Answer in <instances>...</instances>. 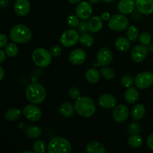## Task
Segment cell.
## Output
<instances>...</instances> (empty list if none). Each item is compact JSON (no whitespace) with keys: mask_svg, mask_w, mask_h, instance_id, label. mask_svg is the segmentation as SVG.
Returning <instances> with one entry per match:
<instances>
[{"mask_svg":"<svg viewBox=\"0 0 153 153\" xmlns=\"http://www.w3.org/2000/svg\"><path fill=\"white\" fill-rule=\"evenodd\" d=\"M21 111L19 109L16 108H12L7 110L4 114V118L7 121L11 122V121H15L20 117Z\"/></svg>","mask_w":153,"mask_h":153,"instance_id":"obj_28","label":"cell"},{"mask_svg":"<svg viewBox=\"0 0 153 153\" xmlns=\"http://www.w3.org/2000/svg\"><path fill=\"white\" fill-rule=\"evenodd\" d=\"M135 7L134 0H120L117 4L118 10L123 14H130Z\"/></svg>","mask_w":153,"mask_h":153,"instance_id":"obj_18","label":"cell"},{"mask_svg":"<svg viewBox=\"0 0 153 153\" xmlns=\"http://www.w3.org/2000/svg\"><path fill=\"white\" fill-rule=\"evenodd\" d=\"M134 85L138 89H146L153 85V73L144 71L140 73L134 79Z\"/></svg>","mask_w":153,"mask_h":153,"instance_id":"obj_8","label":"cell"},{"mask_svg":"<svg viewBox=\"0 0 153 153\" xmlns=\"http://www.w3.org/2000/svg\"><path fill=\"white\" fill-rule=\"evenodd\" d=\"M75 111L76 110H75L74 105H73L72 103L69 102H63L60 105L59 112L64 117H70L74 114Z\"/></svg>","mask_w":153,"mask_h":153,"instance_id":"obj_21","label":"cell"},{"mask_svg":"<svg viewBox=\"0 0 153 153\" xmlns=\"http://www.w3.org/2000/svg\"><path fill=\"white\" fill-rule=\"evenodd\" d=\"M128 131L131 134H139L140 131V126H139L138 124L136 123H130L129 126H128Z\"/></svg>","mask_w":153,"mask_h":153,"instance_id":"obj_38","label":"cell"},{"mask_svg":"<svg viewBox=\"0 0 153 153\" xmlns=\"http://www.w3.org/2000/svg\"><path fill=\"white\" fill-rule=\"evenodd\" d=\"M6 53H5V51H3L2 49L0 50V63H3L4 61L5 60L6 58Z\"/></svg>","mask_w":153,"mask_h":153,"instance_id":"obj_44","label":"cell"},{"mask_svg":"<svg viewBox=\"0 0 153 153\" xmlns=\"http://www.w3.org/2000/svg\"><path fill=\"white\" fill-rule=\"evenodd\" d=\"M22 114L28 120L31 122H37L42 117L41 109L36 105V104H28L22 109Z\"/></svg>","mask_w":153,"mask_h":153,"instance_id":"obj_9","label":"cell"},{"mask_svg":"<svg viewBox=\"0 0 153 153\" xmlns=\"http://www.w3.org/2000/svg\"><path fill=\"white\" fill-rule=\"evenodd\" d=\"M139 97L140 95H139L137 88H133L132 86L128 88L124 94V98H125L126 101L130 104L135 103L138 100Z\"/></svg>","mask_w":153,"mask_h":153,"instance_id":"obj_19","label":"cell"},{"mask_svg":"<svg viewBox=\"0 0 153 153\" xmlns=\"http://www.w3.org/2000/svg\"><path fill=\"white\" fill-rule=\"evenodd\" d=\"M10 38L12 41L19 44L28 43L32 38V32L26 25L18 24L10 29Z\"/></svg>","mask_w":153,"mask_h":153,"instance_id":"obj_3","label":"cell"},{"mask_svg":"<svg viewBox=\"0 0 153 153\" xmlns=\"http://www.w3.org/2000/svg\"><path fill=\"white\" fill-rule=\"evenodd\" d=\"M47 149L49 153H70L72 151V145L67 139L56 137L50 140Z\"/></svg>","mask_w":153,"mask_h":153,"instance_id":"obj_4","label":"cell"},{"mask_svg":"<svg viewBox=\"0 0 153 153\" xmlns=\"http://www.w3.org/2000/svg\"><path fill=\"white\" fill-rule=\"evenodd\" d=\"M101 17L98 16H94L88 21L89 22L90 31L93 33H97L102 29L103 26V22Z\"/></svg>","mask_w":153,"mask_h":153,"instance_id":"obj_20","label":"cell"},{"mask_svg":"<svg viewBox=\"0 0 153 153\" xmlns=\"http://www.w3.org/2000/svg\"><path fill=\"white\" fill-rule=\"evenodd\" d=\"M88 153H105L106 149L101 143L97 141H91L86 146Z\"/></svg>","mask_w":153,"mask_h":153,"instance_id":"obj_22","label":"cell"},{"mask_svg":"<svg viewBox=\"0 0 153 153\" xmlns=\"http://www.w3.org/2000/svg\"><path fill=\"white\" fill-rule=\"evenodd\" d=\"M87 54L82 49H76L72 51L69 56V61L73 65H81L86 61Z\"/></svg>","mask_w":153,"mask_h":153,"instance_id":"obj_15","label":"cell"},{"mask_svg":"<svg viewBox=\"0 0 153 153\" xmlns=\"http://www.w3.org/2000/svg\"><path fill=\"white\" fill-rule=\"evenodd\" d=\"M49 52H50L52 57H54V58H58L61 54V48L58 45H55V46L51 47Z\"/></svg>","mask_w":153,"mask_h":153,"instance_id":"obj_40","label":"cell"},{"mask_svg":"<svg viewBox=\"0 0 153 153\" xmlns=\"http://www.w3.org/2000/svg\"><path fill=\"white\" fill-rule=\"evenodd\" d=\"M68 1L70 4H78V3H79V1H80L81 0H68Z\"/></svg>","mask_w":153,"mask_h":153,"instance_id":"obj_47","label":"cell"},{"mask_svg":"<svg viewBox=\"0 0 153 153\" xmlns=\"http://www.w3.org/2000/svg\"><path fill=\"white\" fill-rule=\"evenodd\" d=\"M9 3V0H1V7H6L8 6Z\"/></svg>","mask_w":153,"mask_h":153,"instance_id":"obj_45","label":"cell"},{"mask_svg":"<svg viewBox=\"0 0 153 153\" xmlns=\"http://www.w3.org/2000/svg\"><path fill=\"white\" fill-rule=\"evenodd\" d=\"M67 24L71 28H76L79 25V17L77 15H70L67 19Z\"/></svg>","mask_w":153,"mask_h":153,"instance_id":"obj_37","label":"cell"},{"mask_svg":"<svg viewBox=\"0 0 153 153\" xmlns=\"http://www.w3.org/2000/svg\"><path fill=\"white\" fill-rule=\"evenodd\" d=\"M129 25L128 19L124 14H115L108 20V27L114 31H122L127 29Z\"/></svg>","mask_w":153,"mask_h":153,"instance_id":"obj_6","label":"cell"},{"mask_svg":"<svg viewBox=\"0 0 153 153\" xmlns=\"http://www.w3.org/2000/svg\"><path fill=\"white\" fill-rule=\"evenodd\" d=\"M80 95L81 92L77 88L73 87V88H71L69 90V96H70V97L72 100H76L79 97H80Z\"/></svg>","mask_w":153,"mask_h":153,"instance_id":"obj_39","label":"cell"},{"mask_svg":"<svg viewBox=\"0 0 153 153\" xmlns=\"http://www.w3.org/2000/svg\"><path fill=\"white\" fill-rule=\"evenodd\" d=\"M0 40H1V43H0V47L3 48L6 46L7 43V37H6L5 34L3 33L0 34Z\"/></svg>","mask_w":153,"mask_h":153,"instance_id":"obj_41","label":"cell"},{"mask_svg":"<svg viewBox=\"0 0 153 153\" xmlns=\"http://www.w3.org/2000/svg\"><path fill=\"white\" fill-rule=\"evenodd\" d=\"M4 69H3V67H0V81H2L3 78H4Z\"/></svg>","mask_w":153,"mask_h":153,"instance_id":"obj_46","label":"cell"},{"mask_svg":"<svg viewBox=\"0 0 153 153\" xmlns=\"http://www.w3.org/2000/svg\"><path fill=\"white\" fill-rule=\"evenodd\" d=\"M31 58L37 67H46L52 62V56L50 52L44 48H37L33 51Z\"/></svg>","mask_w":153,"mask_h":153,"instance_id":"obj_5","label":"cell"},{"mask_svg":"<svg viewBox=\"0 0 153 153\" xmlns=\"http://www.w3.org/2000/svg\"><path fill=\"white\" fill-rule=\"evenodd\" d=\"M146 144H147L148 147L150 149L153 150V134H150L148 137L147 140H146Z\"/></svg>","mask_w":153,"mask_h":153,"instance_id":"obj_42","label":"cell"},{"mask_svg":"<svg viewBox=\"0 0 153 153\" xmlns=\"http://www.w3.org/2000/svg\"><path fill=\"white\" fill-rule=\"evenodd\" d=\"M79 34L75 29H67L63 32L60 37V42L64 47H72L79 41Z\"/></svg>","mask_w":153,"mask_h":153,"instance_id":"obj_7","label":"cell"},{"mask_svg":"<svg viewBox=\"0 0 153 153\" xmlns=\"http://www.w3.org/2000/svg\"><path fill=\"white\" fill-rule=\"evenodd\" d=\"M100 72L94 68H91L88 70L85 73V79L87 82H89L90 84H97L100 82Z\"/></svg>","mask_w":153,"mask_h":153,"instance_id":"obj_23","label":"cell"},{"mask_svg":"<svg viewBox=\"0 0 153 153\" xmlns=\"http://www.w3.org/2000/svg\"><path fill=\"white\" fill-rule=\"evenodd\" d=\"M33 152L36 153H43L46 149V144L43 140H37L32 144Z\"/></svg>","mask_w":153,"mask_h":153,"instance_id":"obj_32","label":"cell"},{"mask_svg":"<svg viewBox=\"0 0 153 153\" xmlns=\"http://www.w3.org/2000/svg\"><path fill=\"white\" fill-rule=\"evenodd\" d=\"M4 51H5V53L7 56L10 57V58H13L18 54L19 49H18V46H16V43L13 42V43H10L6 45Z\"/></svg>","mask_w":153,"mask_h":153,"instance_id":"obj_31","label":"cell"},{"mask_svg":"<svg viewBox=\"0 0 153 153\" xmlns=\"http://www.w3.org/2000/svg\"><path fill=\"white\" fill-rule=\"evenodd\" d=\"M74 107L76 113L85 118L92 117L97 110L94 101L88 97H80L76 99Z\"/></svg>","mask_w":153,"mask_h":153,"instance_id":"obj_1","label":"cell"},{"mask_svg":"<svg viewBox=\"0 0 153 153\" xmlns=\"http://www.w3.org/2000/svg\"><path fill=\"white\" fill-rule=\"evenodd\" d=\"M25 136L31 139L38 138L42 134V130L37 126H30L24 130Z\"/></svg>","mask_w":153,"mask_h":153,"instance_id":"obj_25","label":"cell"},{"mask_svg":"<svg viewBox=\"0 0 153 153\" xmlns=\"http://www.w3.org/2000/svg\"><path fill=\"white\" fill-rule=\"evenodd\" d=\"M101 18H102V19L103 21L109 20V19H110V18H111L110 13H109L108 12H104V13L102 14Z\"/></svg>","mask_w":153,"mask_h":153,"instance_id":"obj_43","label":"cell"},{"mask_svg":"<svg viewBox=\"0 0 153 153\" xmlns=\"http://www.w3.org/2000/svg\"><path fill=\"white\" fill-rule=\"evenodd\" d=\"M33 152H31V151H24V152H22V153H32Z\"/></svg>","mask_w":153,"mask_h":153,"instance_id":"obj_50","label":"cell"},{"mask_svg":"<svg viewBox=\"0 0 153 153\" xmlns=\"http://www.w3.org/2000/svg\"><path fill=\"white\" fill-rule=\"evenodd\" d=\"M25 97L30 103L36 105L40 104L46 99V89L41 84L34 82L27 87L25 90Z\"/></svg>","mask_w":153,"mask_h":153,"instance_id":"obj_2","label":"cell"},{"mask_svg":"<svg viewBox=\"0 0 153 153\" xmlns=\"http://www.w3.org/2000/svg\"><path fill=\"white\" fill-rule=\"evenodd\" d=\"M79 42L83 46H87V47H91V46H92L94 45V38L92 35L87 33V34H83L80 36V37H79Z\"/></svg>","mask_w":153,"mask_h":153,"instance_id":"obj_30","label":"cell"},{"mask_svg":"<svg viewBox=\"0 0 153 153\" xmlns=\"http://www.w3.org/2000/svg\"><path fill=\"white\" fill-rule=\"evenodd\" d=\"M98 103L103 108L111 109L116 106L117 100L111 94H104L99 97Z\"/></svg>","mask_w":153,"mask_h":153,"instance_id":"obj_17","label":"cell"},{"mask_svg":"<svg viewBox=\"0 0 153 153\" xmlns=\"http://www.w3.org/2000/svg\"><path fill=\"white\" fill-rule=\"evenodd\" d=\"M139 41L143 46H149L152 41V36L149 32L143 31L139 35Z\"/></svg>","mask_w":153,"mask_h":153,"instance_id":"obj_34","label":"cell"},{"mask_svg":"<svg viewBox=\"0 0 153 153\" xmlns=\"http://www.w3.org/2000/svg\"><path fill=\"white\" fill-rule=\"evenodd\" d=\"M146 109L143 105L137 104L131 110V117L135 120H140L144 117Z\"/></svg>","mask_w":153,"mask_h":153,"instance_id":"obj_26","label":"cell"},{"mask_svg":"<svg viewBox=\"0 0 153 153\" xmlns=\"http://www.w3.org/2000/svg\"><path fill=\"white\" fill-rule=\"evenodd\" d=\"M13 9L16 15L19 16H25L29 13L31 10V4L28 0H16Z\"/></svg>","mask_w":153,"mask_h":153,"instance_id":"obj_14","label":"cell"},{"mask_svg":"<svg viewBox=\"0 0 153 153\" xmlns=\"http://www.w3.org/2000/svg\"><path fill=\"white\" fill-rule=\"evenodd\" d=\"M143 140L139 134H132L129 136L128 139V143L130 147L133 149H137L140 147L143 144Z\"/></svg>","mask_w":153,"mask_h":153,"instance_id":"obj_27","label":"cell"},{"mask_svg":"<svg viewBox=\"0 0 153 153\" xmlns=\"http://www.w3.org/2000/svg\"><path fill=\"white\" fill-rule=\"evenodd\" d=\"M102 1H104V2L107 3V4H111V3L114 2V1L115 0H102Z\"/></svg>","mask_w":153,"mask_h":153,"instance_id":"obj_49","label":"cell"},{"mask_svg":"<svg viewBox=\"0 0 153 153\" xmlns=\"http://www.w3.org/2000/svg\"><path fill=\"white\" fill-rule=\"evenodd\" d=\"M128 114H129L128 108L125 105L123 104L115 106L113 113H112L114 120L119 123H123L126 122L128 119Z\"/></svg>","mask_w":153,"mask_h":153,"instance_id":"obj_11","label":"cell"},{"mask_svg":"<svg viewBox=\"0 0 153 153\" xmlns=\"http://www.w3.org/2000/svg\"><path fill=\"white\" fill-rule=\"evenodd\" d=\"M76 15L82 19H88L91 17L93 13V8L91 3L88 1H82L79 3L76 10Z\"/></svg>","mask_w":153,"mask_h":153,"instance_id":"obj_13","label":"cell"},{"mask_svg":"<svg viewBox=\"0 0 153 153\" xmlns=\"http://www.w3.org/2000/svg\"><path fill=\"white\" fill-rule=\"evenodd\" d=\"M139 35H140L139 34V31L135 25H131L128 27L126 31V36L127 38L130 41H135L139 37Z\"/></svg>","mask_w":153,"mask_h":153,"instance_id":"obj_29","label":"cell"},{"mask_svg":"<svg viewBox=\"0 0 153 153\" xmlns=\"http://www.w3.org/2000/svg\"><path fill=\"white\" fill-rule=\"evenodd\" d=\"M102 76L107 80H111L115 77V73L114 70L107 67H103L100 71Z\"/></svg>","mask_w":153,"mask_h":153,"instance_id":"obj_33","label":"cell"},{"mask_svg":"<svg viewBox=\"0 0 153 153\" xmlns=\"http://www.w3.org/2000/svg\"><path fill=\"white\" fill-rule=\"evenodd\" d=\"M78 31L80 34H87L90 31L89 28V22L86 19H82V21H80L79 25L78 26Z\"/></svg>","mask_w":153,"mask_h":153,"instance_id":"obj_36","label":"cell"},{"mask_svg":"<svg viewBox=\"0 0 153 153\" xmlns=\"http://www.w3.org/2000/svg\"><path fill=\"white\" fill-rule=\"evenodd\" d=\"M100 1H101V0H89V2L91 3V4H97V3L100 2Z\"/></svg>","mask_w":153,"mask_h":153,"instance_id":"obj_48","label":"cell"},{"mask_svg":"<svg viewBox=\"0 0 153 153\" xmlns=\"http://www.w3.org/2000/svg\"><path fill=\"white\" fill-rule=\"evenodd\" d=\"M115 46L120 52H126L130 49V40L125 37H118L115 40Z\"/></svg>","mask_w":153,"mask_h":153,"instance_id":"obj_24","label":"cell"},{"mask_svg":"<svg viewBox=\"0 0 153 153\" xmlns=\"http://www.w3.org/2000/svg\"><path fill=\"white\" fill-rule=\"evenodd\" d=\"M120 82L123 86L128 88L132 86L133 84H134V79L129 75H126L121 78Z\"/></svg>","mask_w":153,"mask_h":153,"instance_id":"obj_35","label":"cell"},{"mask_svg":"<svg viewBox=\"0 0 153 153\" xmlns=\"http://www.w3.org/2000/svg\"><path fill=\"white\" fill-rule=\"evenodd\" d=\"M137 11L144 15H149L153 12V0H135Z\"/></svg>","mask_w":153,"mask_h":153,"instance_id":"obj_16","label":"cell"},{"mask_svg":"<svg viewBox=\"0 0 153 153\" xmlns=\"http://www.w3.org/2000/svg\"><path fill=\"white\" fill-rule=\"evenodd\" d=\"M148 48L143 45H137L131 52V58L134 62L141 63L146 59L148 54Z\"/></svg>","mask_w":153,"mask_h":153,"instance_id":"obj_12","label":"cell"},{"mask_svg":"<svg viewBox=\"0 0 153 153\" xmlns=\"http://www.w3.org/2000/svg\"><path fill=\"white\" fill-rule=\"evenodd\" d=\"M113 61V53L108 47H102L97 52V61L99 66L103 67L110 65Z\"/></svg>","mask_w":153,"mask_h":153,"instance_id":"obj_10","label":"cell"}]
</instances>
